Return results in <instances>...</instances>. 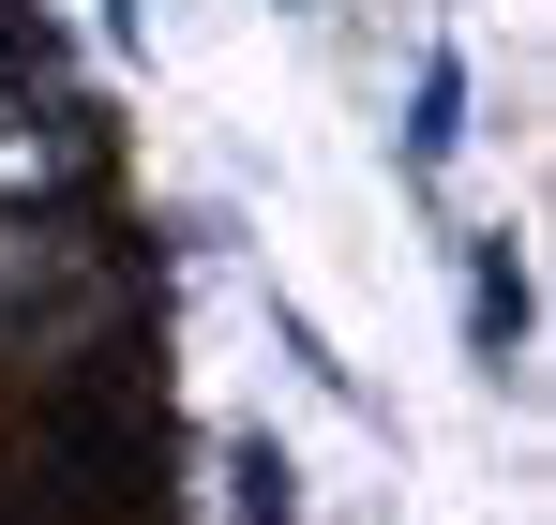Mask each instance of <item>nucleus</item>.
Listing matches in <instances>:
<instances>
[{"mask_svg":"<svg viewBox=\"0 0 556 525\" xmlns=\"http://www.w3.org/2000/svg\"><path fill=\"white\" fill-rule=\"evenodd\" d=\"M452 151H466V61L437 46V61L406 76V166H452Z\"/></svg>","mask_w":556,"mask_h":525,"instance_id":"f03ea898","label":"nucleus"},{"mask_svg":"<svg viewBox=\"0 0 556 525\" xmlns=\"http://www.w3.org/2000/svg\"><path fill=\"white\" fill-rule=\"evenodd\" d=\"M226 496H241V525H301V511H286V450H271V436L226 450Z\"/></svg>","mask_w":556,"mask_h":525,"instance_id":"7ed1b4c3","label":"nucleus"},{"mask_svg":"<svg viewBox=\"0 0 556 525\" xmlns=\"http://www.w3.org/2000/svg\"><path fill=\"white\" fill-rule=\"evenodd\" d=\"M466 346L527 360V256H511V241H466Z\"/></svg>","mask_w":556,"mask_h":525,"instance_id":"f257e3e1","label":"nucleus"},{"mask_svg":"<svg viewBox=\"0 0 556 525\" xmlns=\"http://www.w3.org/2000/svg\"><path fill=\"white\" fill-rule=\"evenodd\" d=\"M105 30H136V0H105Z\"/></svg>","mask_w":556,"mask_h":525,"instance_id":"20e7f679","label":"nucleus"}]
</instances>
